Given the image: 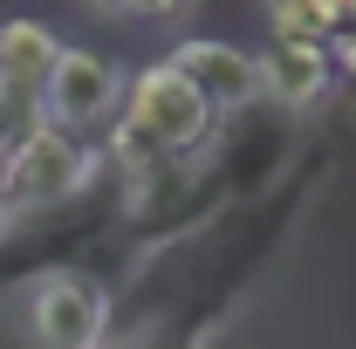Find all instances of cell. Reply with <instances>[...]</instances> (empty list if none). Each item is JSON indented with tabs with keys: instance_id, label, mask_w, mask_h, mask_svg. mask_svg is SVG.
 <instances>
[{
	"instance_id": "cell-1",
	"label": "cell",
	"mask_w": 356,
	"mask_h": 349,
	"mask_svg": "<svg viewBox=\"0 0 356 349\" xmlns=\"http://www.w3.org/2000/svg\"><path fill=\"white\" fill-rule=\"evenodd\" d=\"M213 124H220V117L199 103V89L185 83L172 62H151V69H137L131 103H124V124L110 131V151H117V165L131 178H144V172H165L185 151H199V144L213 137Z\"/></svg>"
},
{
	"instance_id": "cell-2",
	"label": "cell",
	"mask_w": 356,
	"mask_h": 349,
	"mask_svg": "<svg viewBox=\"0 0 356 349\" xmlns=\"http://www.w3.org/2000/svg\"><path fill=\"white\" fill-rule=\"evenodd\" d=\"M89 178H96V158L83 151V137L55 131V124H28L21 144L7 151V165H0V226L83 192Z\"/></svg>"
},
{
	"instance_id": "cell-3",
	"label": "cell",
	"mask_w": 356,
	"mask_h": 349,
	"mask_svg": "<svg viewBox=\"0 0 356 349\" xmlns=\"http://www.w3.org/2000/svg\"><path fill=\"white\" fill-rule=\"evenodd\" d=\"M28 329H35V343L42 349H96L103 343V329H110V302H103V288L89 281V274H48L35 281V295H28Z\"/></svg>"
},
{
	"instance_id": "cell-4",
	"label": "cell",
	"mask_w": 356,
	"mask_h": 349,
	"mask_svg": "<svg viewBox=\"0 0 356 349\" xmlns=\"http://www.w3.org/2000/svg\"><path fill=\"white\" fill-rule=\"evenodd\" d=\"M117 89H124V76H117L110 55H96V48H62L35 103H42V124L76 137L83 124H96V117L117 103Z\"/></svg>"
},
{
	"instance_id": "cell-5",
	"label": "cell",
	"mask_w": 356,
	"mask_h": 349,
	"mask_svg": "<svg viewBox=\"0 0 356 349\" xmlns=\"http://www.w3.org/2000/svg\"><path fill=\"white\" fill-rule=\"evenodd\" d=\"M172 69L199 89V103H206L213 117H226V110H240V103H254V96H261L254 55H240L233 42H185V48L172 55Z\"/></svg>"
},
{
	"instance_id": "cell-6",
	"label": "cell",
	"mask_w": 356,
	"mask_h": 349,
	"mask_svg": "<svg viewBox=\"0 0 356 349\" xmlns=\"http://www.w3.org/2000/svg\"><path fill=\"white\" fill-rule=\"evenodd\" d=\"M254 76H261V89L281 103V110H309L315 96L329 89V48L322 42H267L261 55H254Z\"/></svg>"
},
{
	"instance_id": "cell-7",
	"label": "cell",
	"mask_w": 356,
	"mask_h": 349,
	"mask_svg": "<svg viewBox=\"0 0 356 349\" xmlns=\"http://www.w3.org/2000/svg\"><path fill=\"white\" fill-rule=\"evenodd\" d=\"M62 42L42 21H0V96H42Z\"/></svg>"
},
{
	"instance_id": "cell-8",
	"label": "cell",
	"mask_w": 356,
	"mask_h": 349,
	"mask_svg": "<svg viewBox=\"0 0 356 349\" xmlns=\"http://www.w3.org/2000/svg\"><path fill=\"white\" fill-rule=\"evenodd\" d=\"M274 42H329V28L315 21V0H261Z\"/></svg>"
},
{
	"instance_id": "cell-9",
	"label": "cell",
	"mask_w": 356,
	"mask_h": 349,
	"mask_svg": "<svg viewBox=\"0 0 356 349\" xmlns=\"http://www.w3.org/2000/svg\"><path fill=\"white\" fill-rule=\"evenodd\" d=\"M329 69H343V76H356V28H343V35H329Z\"/></svg>"
},
{
	"instance_id": "cell-10",
	"label": "cell",
	"mask_w": 356,
	"mask_h": 349,
	"mask_svg": "<svg viewBox=\"0 0 356 349\" xmlns=\"http://www.w3.org/2000/svg\"><path fill=\"white\" fill-rule=\"evenodd\" d=\"M185 7H192V0H124V14H137V21H172Z\"/></svg>"
},
{
	"instance_id": "cell-11",
	"label": "cell",
	"mask_w": 356,
	"mask_h": 349,
	"mask_svg": "<svg viewBox=\"0 0 356 349\" xmlns=\"http://www.w3.org/2000/svg\"><path fill=\"white\" fill-rule=\"evenodd\" d=\"M89 14H124V0H83Z\"/></svg>"
}]
</instances>
